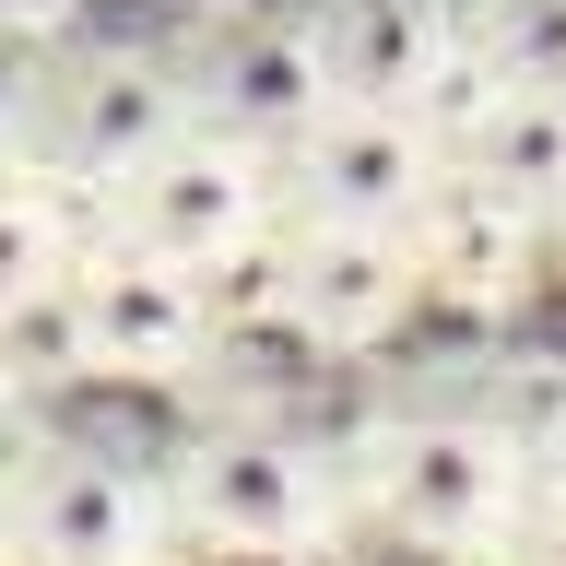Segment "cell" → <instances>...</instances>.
Returning a JSON list of instances; mask_svg holds the SVG:
<instances>
[{
	"label": "cell",
	"instance_id": "1",
	"mask_svg": "<svg viewBox=\"0 0 566 566\" xmlns=\"http://www.w3.org/2000/svg\"><path fill=\"white\" fill-rule=\"evenodd\" d=\"M354 531H389L413 555L495 566L531 543V424L484 401H401L354 437Z\"/></svg>",
	"mask_w": 566,
	"mask_h": 566
},
{
	"label": "cell",
	"instance_id": "2",
	"mask_svg": "<svg viewBox=\"0 0 566 566\" xmlns=\"http://www.w3.org/2000/svg\"><path fill=\"white\" fill-rule=\"evenodd\" d=\"M166 495H177V543L237 566H307L354 531V460L272 413H224L201 437H177Z\"/></svg>",
	"mask_w": 566,
	"mask_h": 566
},
{
	"label": "cell",
	"instance_id": "3",
	"mask_svg": "<svg viewBox=\"0 0 566 566\" xmlns=\"http://www.w3.org/2000/svg\"><path fill=\"white\" fill-rule=\"evenodd\" d=\"M166 460L95 437H12L0 460V566H177Z\"/></svg>",
	"mask_w": 566,
	"mask_h": 566
},
{
	"label": "cell",
	"instance_id": "4",
	"mask_svg": "<svg viewBox=\"0 0 566 566\" xmlns=\"http://www.w3.org/2000/svg\"><path fill=\"white\" fill-rule=\"evenodd\" d=\"M95 237L142 248V260H177V272H224V260H248V248L283 237V166L248 154V142H224L212 118H189L142 177L106 189Z\"/></svg>",
	"mask_w": 566,
	"mask_h": 566
},
{
	"label": "cell",
	"instance_id": "5",
	"mask_svg": "<svg viewBox=\"0 0 566 566\" xmlns=\"http://www.w3.org/2000/svg\"><path fill=\"white\" fill-rule=\"evenodd\" d=\"M189 118H201V95H189V71H177V60H154V48H95V60L60 71L48 130L12 142V154L60 166L71 189H95V212H106V189H118V177H142L177 130H189Z\"/></svg>",
	"mask_w": 566,
	"mask_h": 566
},
{
	"label": "cell",
	"instance_id": "6",
	"mask_svg": "<svg viewBox=\"0 0 566 566\" xmlns=\"http://www.w3.org/2000/svg\"><path fill=\"white\" fill-rule=\"evenodd\" d=\"M437 189H449V142L413 106H331L283 154V224H378V237H401Z\"/></svg>",
	"mask_w": 566,
	"mask_h": 566
},
{
	"label": "cell",
	"instance_id": "7",
	"mask_svg": "<svg viewBox=\"0 0 566 566\" xmlns=\"http://www.w3.org/2000/svg\"><path fill=\"white\" fill-rule=\"evenodd\" d=\"M71 295H83V343H95V378L118 389H177L201 378L212 354H224V318H212V283L177 272V260H142V248H83V272H71Z\"/></svg>",
	"mask_w": 566,
	"mask_h": 566
},
{
	"label": "cell",
	"instance_id": "8",
	"mask_svg": "<svg viewBox=\"0 0 566 566\" xmlns=\"http://www.w3.org/2000/svg\"><path fill=\"white\" fill-rule=\"evenodd\" d=\"M424 318V260L413 224H283V331L318 354H378L389 331Z\"/></svg>",
	"mask_w": 566,
	"mask_h": 566
},
{
	"label": "cell",
	"instance_id": "9",
	"mask_svg": "<svg viewBox=\"0 0 566 566\" xmlns=\"http://www.w3.org/2000/svg\"><path fill=\"white\" fill-rule=\"evenodd\" d=\"M189 95H201V118L224 142H248V154H295V142L331 118V71H318L307 48V12H248V24H224L189 60Z\"/></svg>",
	"mask_w": 566,
	"mask_h": 566
},
{
	"label": "cell",
	"instance_id": "10",
	"mask_svg": "<svg viewBox=\"0 0 566 566\" xmlns=\"http://www.w3.org/2000/svg\"><path fill=\"white\" fill-rule=\"evenodd\" d=\"M331 71V106H424L449 60V0H295Z\"/></svg>",
	"mask_w": 566,
	"mask_h": 566
},
{
	"label": "cell",
	"instance_id": "11",
	"mask_svg": "<svg viewBox=\"0 0 566 566\" xmlns=\"http://www.w3.org/2000/svg\"><path fill=\"white\" fill-rule=\"evenodd\" d=\"M413 260H424V307H507L543 272V224H520L507 201H484V189L449 177L413 212Z\"/></svg>",
	"mask_w": 566,
	"mask_h": 566
},
{
	"label": "cell",
	"instance_id": "12",
	"mask_svg": "<svg viewBox=\"0 0 566 566\" xmlns=\"http://www.w3.org/2000/svg\"><path fill=\"white\" fill-rule=\"evenodd\" d=\"M449 177L555 237L566 224V95H495L484 118L449 142Z\"/></svg>",
	"mask_w": 566,
	"mask_h": 566
},
{
	"label": "cell",
	"instance_id": "13",
	"mask_svg": "<svg viewBox=\"0 0 566 566\" xmlns=\"http://www.w3.org/2000/svg\"><path fill=\"white\" fill-rule=\"evenodd\" d=\"M83 248H95V189H71L60 166L12 154L0 166V318L35 307V295H60L83 272Z\"/></svg>",
	"mask_w": 566,
	"mask_h": 566
},
{
	"label": "cell",
	"instance_id": "14",
	"mask_svg": "<svg viewBox=\"0 0 566 566\" xmlns=\"http://www.w3.org/2000/svg\"><path fill=\"white\" fill-rule=\"evenodd\" d=\"M449 35L484 48L507 95H566V0H449Z\"/></svg>",
	"mask_w": 566,
	"mask_h": 566
},
{
	"label": "cell",
	"instance_id": "15",
	"mask_svg": "<svg viewBox=\"0 0 566 566\" xmlns=\"http://www.w3.org/2000/svg\"><path fill=\"white\" fill-rule=\"evenodd\" d=\"M0 378H12V401H60V389H95V343H83V295H35V307L0 318Z\"/></svg>",
	"mask_w": 566,
	"mask_h": 566
},
{
	"label": "cell",
	"instance_id": "16",
	"mask_svg": "<svg viewBox=\"0 0 566 566\" xmlns=\"http://www.w3.org/2000/svg\"><path fill=\"white\" fill-rule=\"evenodd\" d=\"M531 543H566V389L531 413Z\"/></svg>",
	"mask_w": 566,
	"mask_h": 566
},
{
	"label": "cell",
	"instance_id": "17",
	"mask_svg": "<svg viewBox=\"0 0 566 566\" xmlns=\"http://www.w3.org/2000/svg\"><path fill=\"white\" fill-rule=\"evenodd\" d=\"M0 437H24V401H12V378H0Z\"/></svg>",
	"mask_w": 566,
	"mask_h": 566
},
{
	"label": "cell",
	"instance_id": "18",
	"mask_svg": "<svg viewBox=\"0 0 566 566\" xmlns=\"http://www.w3.org/2000/svg\"><path fill=\"white\" fill-rule=\"evenodd\" d=\"M543 260H566V224H555V237H543Z\"/></svg>",
	"mask_w": 566,
	"mask_h": 566
},
{
	"label": "cell",
	"instance_id": "19",
	"mask_svg": "<svg viewBox=\"0 0 566 566\" xmlns=\"http://www.w3.org/2000/svg\"><path fill=\"white\" fill-rule=\"evenodd\" d=\"M0 166H12V130H0Z\"/></svg>",
	"mask_w": 566,
	"mask_h": 566
}]
</instances>
